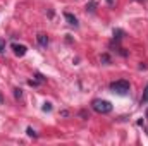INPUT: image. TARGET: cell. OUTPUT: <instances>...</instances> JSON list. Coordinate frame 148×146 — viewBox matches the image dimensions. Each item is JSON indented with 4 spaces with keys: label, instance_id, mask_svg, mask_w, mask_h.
<instances>
[{
    "label": "cell",
    "instance_id": "4fadbf2b",
    "mask_svg": "<svg viewBox=\"0 0 148 146\" xmlns=\"http://www.w3.org/2000/svg\"><path fill=\"white\" fill-rule=\"evenodd\" d=\"M5 53V43H3V40H0V55H3Z\"/></svg>",
    "mask_w": 148,
    "mask_h": 146
},
{
    "label": "cell",
    "instance_id": "30bf717a",
    "mask_svg": "<svg viewBox=\"0 0 148 146\" xmlns=\"http://www.w3.org/2000/svg\"><path fill=\"white\" fill-rule=\"evenodd\" d=\"M26 134H28L29 138H36V133L33 131V127H28V129H26Z\"/></svg>",
    "mask_w": 148,
    "mask_h": 146
},
{
    "label": "cell",
    "instance_id": "ba28073f",
    "mask_svg": "<svg viewBox=\"0 0 148 146\" xmlns=\"http://www.w3.org/2000/svg\"><path fill=\"white\" fill-rule=\"evenodd\" d=\"M14 98H16V100H21V98H22V89H21V88H16V89H14Z\"/></svg>",
    "mask_w": 148,
    "mask_h": 146
},
{
    "label": "cell",
    "instance_id": "6da1fadb",
    "mask_svg": "<svg viewBox=\"0 0 148 146\" xmlns=\"http://www.w3.org/2000/svg\"><path fill=\"white\" fill-rule=\"evenodd\" d=\"M129 83L126 81V79H119V81H114V83H110V91L114 93V95H119V96H126L128 93H129Z\"/></svg>",
    "mask_w": 148,
    "mask_h": 146
},
{
    "label": "cell",
    "instance_id": "9a60e30c",
    "mask_svg": "<svg viewBox=\"0 0 148 146\" xmlns=\"http://www.w3.org/2000/svg\"><path fill=\"white\" fill-rule=\"evenodd\" d=\"M2 103H3V96L0 95V105H2Z\"/></svg>",
    "mask_w": 148,
    "mask_h": 146
},
{
    "label": "cell",
    "instance_id": "52a82bcc",
    "mask_svg": "<svg viewBox=\"0 0 148 146\" xmlns=\"http://www.w3.org/2000/svg\"><path fill=\"white\" fill-rule=\"evenodd\" d=\"M97 5H98V3H97L95 0H90V2L86 3V10H90V12H93V10L97 9Z\"/></svg>",
    "mask_w": 148,
    "mask_h": 146
},
{
    "label": "cell",
    "instance_id": "9c48e42d",
    "mask_svg": "<svg viewBox=\"0 0 148 146\" xmlns=\"http://www.w3.org/2000/svg\"><path fill=\"white\" fill-rule=\"evenodd\" d=\"M122 34H124V33H122L121 29H114V38H116V40H121Z\"/></svg>",
    "mask_w": 148,
    "mask_h": 146
},
{
    "label": "cell",
    "instance_id": "e0dca14e",
    "mask_svg": "<svg viewBox=\"0 0 148 146\" xmlns=\"http://www.w3.org/2000/svg\"><path fill=\"white\" fill-rule=\"evenodd\" d=\"M145 115H147V119H148V108H147V112H145Z\"/></svg>",
    "mask_w": 148,
    "mask_h": 146
},
{
    "label": "cell",
    "instance_id": "277c9868",
    "mask_svg": "<svg viewBox=\"0 0 148 146\" xmlns=\"http://www.w3.org/2000/svg\"><path fill=\"white\" fill-rule=\"evenodd\" d=\"M64 17H66V21H67V24H69V26H74V28L78 26V19H76V15H72L71 12H66V14H64Z\"/></svg>",
    "mask_w": 148,
    "mask_h": 146
},
{
    "label": "cell",
    "instance_id": "3957f363",
    "mask_svg": "<svg viewBox=\"0 0 148 146\" xmlns=\"http://www.w3.org/2000/svg\"><path fill=\"white\" fill-rule=\"evenodd\" d=\"M12 50H14V53H16L17 57H24L26 52H28V48H26L24 45H19V43H12Z\"/></svg>",
    "mask_w": 148,
    "mask_h": 146
},
{
    "label": "cell",
    "instance_id": "8fae6325",
    "mask_svg": "<svg viewBox=\"0 0 148 146\" xmlns=\"http://www.w3.org/2000/svg\"><path fill=\"white\" fill-rule=\"evenodd\" d=\"M41 108H43V112H50V110H52V103H48V102H47V103H43V107H41Z\"/></svg>",
    "mask_w": 148,
    "mask_h": 146
},
{
    "label": "cell",
    "instance_id": "8992f818",
    "mask_svg": "<svg viewBox=\"0 0 148 146\" xmlns=\"http://www.w3.org/2000/svg\"><path fill=\"white\" fill-rule=\"evenodd\" d=\"M145 103H148V84L145 86L143 95H141V105H145Z\"/></svg>",
    "mask_w": 148,
    "mask_h": 146
},
{
    "label": "cell",
    "instance_id": "5b68a950",
    "mask_svg": "<svg viewBox=\"0 0 148 146\" xmlns=\"http://www.w3.org/2000/svg\"><path fill=\"white\" fill-rule=\"evenodd\" d=\"M36 40H38V45H40V46H43V48L48 45V36H47V34H43V33H40V34L36 36Z\"/></svg>",
    "mask_w": 148,
    "mask_h": 146
},
{
    "label": "cell",
    "instance_id": "7a4b0ae2",
    "mask_svg": "<svg viewBox=\"0 0 148 146\" xmlns=\"http://www.w3.org/2000/svg\"><path fill=\"white\" fill-rule=\"evenodd\" d=\"M91 108L97 112V114H110L112 112V103L110 102H107V100H100V98H97V100H93L91 102Z\"/></svg>",
    "mask_w": 148,
    "mask_h": 146
},
{
    "label": "cell",
    "instance_id": "2e32d148",
    "mask_svg": "<svg viewBox=\"0 0 148 146\" xmlns=\"http://www.w3.org/2000/svg\"><path fill=\"white\" fill-rule=\"evenodd\" d=\"M107 2H109V3H110V5H112V3H114V0H107Z\"/></svg>",
    "mask_w": 148,
    "mask_h": 146
},
{
    "label": "cell",
    "instance_id": "7c38bea8",
    "mask_svg": "<svg viewBox=\"0 0 148 146\" xmlns=\"http://www.w3.org/2000/svg\"><path fill=\"white\" fill-rule=\"evenodd\" d=\"M102 62H103V64H109V62H110V57H109L107 53H103V55H102Z\"/></svg>",
    "mask_w": 148,
    "mask_h": 146
},
{
    "label": "cell",
    "instance_id": "5bb4252c",
    "mask_svg": "<svg viewBox=\"0 0 148 146\" xmlns=\"http://www.w3.org/2000/svg\"><path fill=\"white\" fill-rule=\"evenodd\" d=\"M28 84H29V86H38L40 81H33V79H31V81H28Z\"/></svg>",
    "mask_w": 148,
    "mask_h": 146
}]
</instances>
